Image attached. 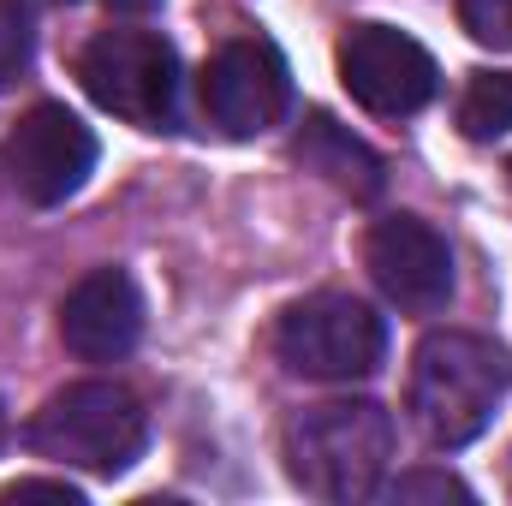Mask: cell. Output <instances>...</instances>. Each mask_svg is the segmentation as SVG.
I'll use <instances>...</instances> for the list:
<instances>
[{"mask_svg": "<svg viewBox=\"0 0 512 506\" xmlns=\"http://www.w3.org/2000/svg\"><path fill=\"white\" fill-rule=\"evenodd\" d=\"M108 6H114V12H126V18H143V12H155L161 0H108Z\"/></svg>", "mask_w": 512, "mask_h": 506, "instance_id": "cell-17", "label": "cell"}, {"mask_svg": "<svg viewBox=\"0 0 512 506\" xmlns=\"http://www.w3.org/2000/svg\"><path fill=\"white\" fill-rule=\"evenodd\" d=\"M54 6H72V0H54Z\"/></svg>", "mask_w": 512, "mask_h": 506, "instance_id": "cell-19", "label": "cell"}, {"mask_svg": "<svg viewBox=\"0 0 512 506\" xmlns=\"http://www.w3.org/2000/svg\"><path fill=\"white\" fill-rule=\"evenodd\" d=\"M36 60V24H30V6L24 0H0V90L24 84Z\"/></svg>", "mask_w": 512, "mask_h": 506, "instance_id": "cell-13", "label": "cell"}, {"mask_svg": "<svg viewBox=\"0 0 512 506\" xmlns=\"http://www.w3.org/2000/svg\"><path fill=\"white\" fill-rule=\"evenodd\" d=\"M459 18L483 48H512V0H459Z\"/></svg>", "mask_w": 512, "mask_h": 506, "instance_id": "cell-15", "label": "cell"}, {"mask_svg": "<svg viewBox=\"0 0 512 506\" xmlns=\"http://www.w3.org/2000/svg\"><path fill=\"white\" fill-rule=\"evenodd\" d=\"M36 495H48V501H66V506L84 501L72 483H48V477H30V483H12V489H0V501H36Z\"/></svg>", "mask_w": 512, "mask_h": 506, "instance_id": "cell-16", "label": "cell"}, {"mask_svg": "<svg viewBox=\"0 0 512 506\" xmlns=\"http://www.w3.org/2000/svg\"><path fill=\"white\" fill-rule=\"evenodd\" d=\"M435 60L423 42H411L393 24H352L340 36V84L352 90L358 108L382 114V120H405L417 108L435 102Z\"/></svg>", "mask_w": 512, "mask_h": 506, "instance_id": "cell-7", "label": "cell"}, {"mask_svg": "<svg viewBox=\"0 0 512 506\" xmlns=\"http://www.w3.org/2000/svg\"><path fill=\"white\" fill-rule=\"evenodd\" d=\"M292 155H298V167L322 173L328 185H340V191H346V197H358V203L382 197V185H387L382 155H376L364 137H352L340 120H328V114H310V120H304Z\"/></svg>", "mask_w": 512, "mask_h": 506, "instance_id": "cell-11", "label": "cell"}, {"mask_svg": "<svg viewBox=\"0 0 512 506\" xmlns=\"http://www.w3.org/2000/svg\"><path fill=\"white\" fill-rule=\"evenodd\" d=\"M459 126L477 143H495L512 131V72H477L459 102Z\"/></svg>", "mask_w": 512, "mask_h": 506, "instance_id": "cell-12", "label": "cell"}, {"mask_svg": "<svg viewBox=\"0 0 512 506\" xmlns=\"http://www.w3.org/2000/svg\"><path fill=\"white\" fill-rule=\"evenodd\" d=\"M376 495L382 501H471V489L459 477H447V471H405V477L382 483Z\"/></svg>", "mask_w": 512, "mask_h": 506, "instance_id": "cell-14", "label": "cell"}, {"mask_svg": "<svg viewBox=\"0 0 512 506\" xmlns=\"http://www.w3.org/2000/svg\"><path fill=\"white\" fill-rule=\"evenodd\" d=\"M393 417L376 399H328L304 405L286 423V471L316 501H376L393 465Z\"/></svg>", "mask_w": 512, "mask_h": 506, "instance_id": "cell-2", "label": "cell"}, {"mask_svg": "<svg viewBox=\"0 0 512 506\" xmlns=\"http://www.w3.org/2000/svg\"><path fill=\"white\" fill-rule=\"evenodd\" d=\"M96 131L60 102H36L18 126L0 137V185L36 209H54L84 191L96 173Z\"/></svg>", "mask_w": 512, "mask_h": 506, "instance_id": "cell-6", "label": "cell"}, {"mask_svg": "<svg viewBox=\"0 0 512 506\" xmlns=\"http://www.w3.org/2000/svg\"><path fill=\"white\" fill-rule=\"evenodd\" d=\"M60 340L84 364H120L143 340V292L126 268H90L60 298Z\"/></svg>", "mask_w": 512, "mask_h": 506, "instance_id": "cell-10", "label": "cell"}, {"mask_svg": "<svg viewBox=\"0 0 512 506\" xmlns=\"http://www.w3.org/2000/svg\"><path fill=\"white\" fill-rule=\"evenodd\" d=\"M78 78L96 108L137 131H179V54L155 30H102L78 54Z\"/></svg>", "mask_w": 512, "mask_h": 506, "instance_id": "cell-5", "label": "cell"}, {"mask_svg": "<svg viewBox=\"0 0 512 506\" xmlns=\"http://www.w3.org/2000/svg\"><path fill=\"white\" fill-rule=\"evenodd\" d=\"M274 358L304 381H370L387 358V322L364 298L316 292L280 316Z\"/></svg>", "mask_w": 512, "mask_h": 506, "instance_id": "cell-4", "label": "cell"}, {"mask_svg": "<svg viewBox=\"0 0 512 506\" xmlns=\"http://www.w3.org/2000/svg\"><path fill=\"white\" fill-rule=\"evenodd\" d=\"M364 268L370 280L382 286L387 304L411 310V316H435L447 298H453V251L447 239L417 221V215H382L370 227V245H364Z\"/></svg>", "mask_w": 512, "mask_h": 506, "instance_id": "cell-9", "label": "cell"}, {"mask_svg": "<svg viewBox=\"0 0 512 506\" xmlns=\"http://www.w3.org/2000/svg\"><path fill=\"white\" fill-rule=\"evenodd\" d=\"M512 393V352L489 334L471 328H441L417 346L411 358V417L435 453L471 447L489 423L495 405Z\"/></svg>", "mask_w": 512, "mask_h": 506, "instance_id": "cell-1", "label": "cell"}, {"mask_svg": "<svg viewBox=\"0 0 512 506\" xmlns=\"http://www.w3.org/2000/svg\"><path fill=\"white\" fill-rule=\"evenodd\" d=\"M286 108H292V72L274 42L239 36L203 66V114L227 137H256V131L280 126Z\"/></svg>", "mask_w": 512, "mask_h": 506, "instance_id": "cell-8", "label": "cell"}, {"mask_svg": "<svg viewBox=\"0 0 512 506\" xmlns=\"http://www.w3.org/2000/svg\"><path fill=\"white\" fill-rule=\"evenodd\" d=\"M30 447L54 465L120 477L149 447V411L120 381H72L30 417Z\"/></svg>", "mask_w": 512, "mask_h": 506, "instance_id": "cell-3", "label": "cell"}, {"mask_svg": "<svg viewBox=\"0 0 512 506\" xmlns=\"http://www.w3.org/2000/svg\"><path fill=\"white\" fill-rule=\"evenodd\" d=\"M0 441H6V411H0Z\"/></svg>", "mask_w": 512, "mask_h": 506, "instance_id": "cell-18", "label": "cell"}]
</instances>
